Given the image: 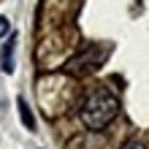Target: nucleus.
<instances>
[{"label":"nucleus","instance_id":"obj_4","mask_svg":"<svg viewBox=\"0 0 149 149\" xmlns=\"http://www.w3.org/2000/svg\"><path fill=\"white\" fill-rule=\"evenodd\" d=\"M8 27H11V24H8V19H6V16H0V38L8 33Z\"/></svg>","mask_w":149,"mask_h":149},{"label":"nucleus","instance_id":"obj_2","mask_svg":"<svg viewBox=\"0 0 149 149\" xmlns=\"http://www.w3.org/2000/svg\"><path fill=\"white\" fill-rule=\"evenodd\" d=\"M11 52H14V41H8V43H6V49H3V54H0V63H3V71H6V73H11V71H14Z\"/></svg>","mask_w":149,"mask_h":149},{"label":"nucleus","instance_id":"obj_3","mask_svg":"<svg viewBox=\"0 0 149 149\" xmlns=\"http://www.w3.org/2000/svg\"><path fill=\"white\" fill-rule=\"evenodd\" d=\"M19 114H22V122H24L30 130L36 127V119H33V114H30V109H27V103H24L22 98H19Z\"/></svg>","mask_w":149,"mask_h":149},{"label":"nucleus","instance_id":"obj_1","mask_svg":"<svg viewBox=\"0 0 149 149\" xmlns=\"http://www.w3.org/2000/svg\"><path fill=\"white\" fill-rule=\"evenodd\" d=\"M117 109H119V100L114 98V95L109 90H95L87 95V100L81 103V122L90 130H100V127H106L109 122L117 117Z\"/></svg>","mask_w":149,"mask_h":149},{"label":"nucleus","instance_id":"obj_5","mask_svg":"<svg viewBox=\"0 0 149 149\" xmlns=\"http://www.w3.org/2000/svg\"><path fill=\"white\" fill-rule=\"evenodd\" d=\"M122 149H146V146H144V144H136V141H133V144H125Z\"/></svg>","mask_w":149,"mask_h":149}]
</instances>
